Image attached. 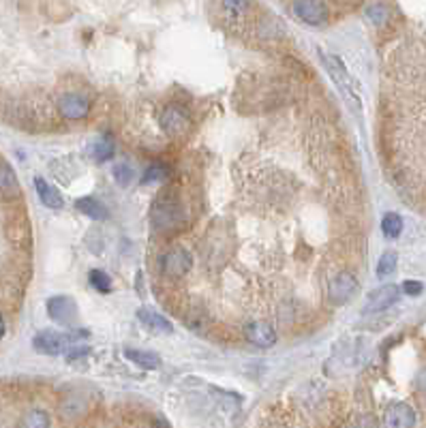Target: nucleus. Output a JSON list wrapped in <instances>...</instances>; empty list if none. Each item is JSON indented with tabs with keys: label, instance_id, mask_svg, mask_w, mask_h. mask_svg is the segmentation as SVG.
Segmentation results:
<instances>
[{
	"label": "nucleus",
	"instance_id": "1",
	"mask_svg": "<svg viewBox=\"0 0 426 428\" xmlns=\"http://www.w3.org/2000/svg\"><path fill=\"white\" fill-rule=\"evenodd\" d=\"M150 218H153L155 229H159V232H174V229L182 227L184 212H182L178 197L172 193H163L155 201V206L150 210Z\"/></svg>",
	"mask_w": 426,
	"mask_h": 428
},
{
	"label": "nucleus",
	"instance_id": "2",
	"mask_svg": "<svg viewBox=\"0 0 426 428\" xmlns=\"http://www.w3.org/2000/svg\"><path fill=\"white\" fill-rule=\"evenodd\" d=\"M322 60H324V67L326 71L330 73V78L337 82V86L341 88L343 95L349 99L351 107H356L360 111V92H358V82L349 76V71L345 67V63L339 58L337 54H326L322 52Z\"/></svg>",
	"mask_w": 426,
	"mask_h": 428
},
{
	"label": "nucleus",
	"instance_id": "3",
	"mask_svg": "<svg viewBox=\"0 0 426 428\" xmlns=\"http://www.w3.org/2000/svg\"><path fill=\"white\" fill-rule=\"evenodd\" d=\"M161 126H163V131L168 135H172V137L187 135L189 128H191L189 111L178 107V105H168L161 111Z\"/></svg>",
	"mask_w": 426,
	"mask_h": 428
},
{
	"label": "nucleus",
	"instance_id": "4",
	"mask_svg": "<svg viewBox=\"0 0 426 428\" xmlns=\"http://www.w3.org/2000/svg\"><path fill=\"white\" fill-rule=\"evenodd\" d=\"M161 268H163V272L168 274V276L180 278V276H184L187 272H191V268H193V259H191V255H189L187 249L174 247V249H170L168 253L163 255V259H161Z\"/></svg>",
	"mask_w": 426,
	"mask_h": 428
},
{
	"label": "nucleus",
	"instance_id": "5",
	"mask_svg": "<svg viewBox=\"0 0 426 428\" xmlns=\"http://www.w3.org/2000/svg\"><path fill=\"white\" fill-rule=\"evenodd\" d=\"M71 343V337L54 330H43L34 337L32 345L39 353H45V356H60V353L67 349V345Z\"/></svg>",
	"mask_w": 426,
	"mask_h": 428
},
{
	"label": "nucleus",
	"instance_id": "6",
	"mask_svg": "<svg viewBox=\"0 0 426 428\" xmlns=\"http://www.w3.org/2000/svg\"><path fill=\"white\" fill-rule=\"evenodd\" d=\"M328 293H330V302L332 304H337V306L347 304L351 297L358 293V281L349 272H343V274H339L335 281L330 283V291Z\"/></svg>",
	"mask_w": 426,
	"mask_h": 428
},
{
	"label": "nucleus",
	"instance_id": "7",
	"mask_svg": "<svg viewBox=\"0 0 426 428\" xmlns=\"http://www.w3.org/2000/svg\"><path fill=\"white\" fill-rule=\"evenodd\" d=\"M401 297V287L396 285H381L375 291H370L366 295V304H364V313H377L383 311L388 306H392Z\"/></svg>",
	"mask_w": 426,
	"mask_h": 428
},
{
	"label": "nucleus",
	"instance_id": "8",
	"mask_svg": "<svg viewBox=\"0 0 426 428\" xmlns=\"http://www.w3.org/2000/svg\"><path fill=\"white\" fill-rule=\"evenodd\" d=\"M291 11L300 22L311 24V26L324 24L326 17H328L326 5L324 3H311V0H304V3H291Z\"/></svg>",
	"mask_w": 426,
	"mask_h": 428
},
{
	"label": "nucleus",
	"instance_id": "9",
	"mask_svg": "<svg viewBox=\"0 0 426 428\" xmlns=\"http://www.w3.org/2000/svg\"><path fill=\"white\" fill-rule=\"evenodd\" d=\"M47 315L58 324H73L78 319V308L69 295H56L47 302Z\"/></svg>",
	"mask_w": 426,
	"mask_h": 428
},
{
	"label": "nucleus",
	"instance_id": "10",
	"mask_svg": "<svg viewBox=\"0 0 426 428\" xmlns=\"http://www.w3.org/2000/svg\"><path fill=\"white\" fill-rule=\"evenodd\" d=\"M60 107V114L69 120H80V118H86L88 111H90V101L82 95H76V92H69L65 95L58 103Z\"/></svg>",
	"mask_w": 426,
	"mask_h": 428
},
{
	"label": "nucleus",
	"instance_id": "11",
	"mask_svg": "<svg viewBox=\"0 0 426 428\" xmlns=\"http://www.w3.org/2000/svg\"><path fill=\"white\" fill-rule=\"evenodd\" d=\"M416 424V414L410 405L405 403H396L385 412L383 418V426L385 428H412Z\"/></svg>",
	"mask_w": 426,
	"mask_h": 428
},
{
	"label": "nucleus",
	"instance_id": "12",
	"mask_svg": "<svg viewBox=\"0 0 426 428\" xmlns=\"http://www.w3.org/2000/svg\"><path fill=\"white\" fill-rule=\"evenodd\" d=\"M245 337L251 345L262 347V349H268L276 343V332L268 324H262V322L247 324L245 326Z\"/></svg>",
	"mask_w": 426,
	"mask_h": 428
},
{
	"label": "nucleus",
	"instance_id": "13",
	"mask_svg": "<svg viewBox=\"0 0 426 428\" xmlns=\"http://www.w3.org/2000/svg\"><path fill=\"white\" fill-rule=\"evenodd\" d=\"M34 189H36V195H39L41 203L47 208H54V210H58L65 206V199H63V193L56 189V187H52L49 182H45L43 178H34Z\"/></svg>",
	"mask_w": 426,
	"mask_h": 428
},
{
	"label": "nucleus",
	"instance_id": "14",
	"mask_svg": "<svg viewBox=\"0 0 426 428\" xmlns=\"http://www.w3.org/2000/svg\"><path fill=\"white\" fill-rule=\"evenodd\" d=\"M0 197L5 199L20 197V182H17L15 172L7 163H0Z\"/></svg>",
	"mask_w": 426,
	"mask_h": 428
},
{
	"label": "nucleus",
	"instance_id": "15",
	"mask_svg": "<svg viewBox=\"0 0 426 428\" xmlns=\"http://www.w3.org/2000/svg\"><path fill=\"white\" fill-rule=\"evenodd\" d=\"M88 155L92 161H97V163H105L114 157V139L109 137V135H101L97 137L95 142H90L88 146Z\"/></svg>",
	"mask_w": 426,
	"mask_h": 428
},
{
	"label": "nucleus",
	"instance_id": "16",
	"mask_svg": "<svg viewBox=\"0 0 426 428\" xmlns=\"http://www.w3.org/2000/svg\"><path fill=\"white\" fill-rule=\"evenodd\" d=\"M137 319H139L146 328H150V330H155V332H159V334H172V332H174V326L170 324V319H165L163 315H159V313H155V311H146V308H142V311L137 313Z\"/></svg>",
	"mask_w": 426,
	"mask_h": 428
},
{
	"label": "nucleus",
	"instance_id": "17",
	"mask_svg": "<svg viewBox=\"0 0 426 428\" xmlns=\"http://www.w3.org/2000/svg\"><path fill=\"white\" fill-rule=\"evenodd\" d=\"M76 208H78L82 214L90 216L92 221H105V218L109 216V210L105 208V203H101V201L95 199V197H80V199L76 201Z\"/></svg>",
	"mask_w": 426,
	"mask_h": 428
},
{
	"label": "nucleus",
	"instance_id": "18",
	"mask_svg": "<svg viewBox=\"0 0 426 428\" xmlns=\"http://www.w3.org/2000/svg\"><path fill=\"white\" fill-rule=\"evenodd\" d=\"M126 360H131L133 364H137L144 370H155L161 366V358L155 351H144V349H126L124 351Z\"/></svg>",
	"mask_w": 426,
	"mask_h": 428
},
{
	"label": "nucleus",
	"instance_id": "19",
	"mask_svg": "<svg viewBox=\"0 0 426 428\" xmlns=\"http://www.w3.org/2000/svg\"><path fill=\"white\" fill-rule=\"evenodd\" d=\"M381 232L388 240H396L401 234H403V218L401 214L396 212H388L383 214V221H381Z\"/></svg>",
	"mask_w": 426,
	"mask_h": 428
},
{
	"label": "nucleus",
	"instance_id": "20",
	"mask_svg": "<svg viewBox=\"0 0 426 428\" xmlns=\"http://www.w3.org/2000/svg\"><path fill=\"white\" fill-rule=\"evenodd\" d=\"M20 428H49V416L41 409H32L22 418Z\"/></svg>",
	"mask_w": 426,
	"mask_h": 428
},
{
	"label": "nucleus",
	"instance_id": "21",
	"mask_svg": "<svg viewBox=\"0 0 426 428\" xmlns=\"http://www.w3.org/2000/svg\"><path fill=\"white\" fill-rule=\"evenodd\" d=\"M396 262H399L396 253H394V251H385V253L379 257V262H377V276H379V278H385V276L394 274Z\"/></svg>",
	"mask_w": 426,
	"mask_h": 428
},
{
	"label": "nucleus",
	"instance_id": "22",
	"mask_svg": "<svg viewBox=\"0 0 426 428\" xmlns=\"http://www.w3.org/2000/svg\"><path fill=\"white\" fill-rule=\"evenodd\" d=\"M112 176L120 187H126V184H131V180H133V170H131V165L128 163L120 161L112 167Z\"/></svg>",
	"mask_w": 426,
	"mask_h": 428
},
{
	"label": "nucleus",
	"instance_id": "23",
	"mask_svg": "<svg viewBox=\"0 0 426 428\" xmlns=\"http://www.w3.org/2000/svg\"><path fill=\"white\" fill-rule=\"evenodd\" d=\"M90 285L101 293L112 291V278H109L103 270H92L90 272Z\"/></svg>",
	"mask_w": 426,
	"mask_h": 428
},
{
	"label": "nucleus",
	"instance_id": "24",
	"mask_svg": "<svg viewBox=\"0 0 426 428\" xmlns=\"http://www.w3.org/2000/svg\"><path fill=\"white\" fill-rule=\"evenodd\" d=\"M165 176H168V167H165L163 163H153V165H148V170H146L142 182H159Z\"/></svg>",
	"mask_w": 426,
	"mask_h": 428
},
{
	"label": "nucleus",
	"instance_id": "25",
	"mask_svg": "<svg viewBox=\"0 0 426 428\" xmlns=\"http://www.w3.org/2000/svg\"><path fill=\"white\" fill-rule=\"evenodd\" d=\"M366 17L375 26H381L388 20V9H385V5H377V3L375 5H368L366 7Z\"/></svg>",
	"mask_w": 426,
	"mask_h": 428
},
{
	"label": "nucleus",
	"instance_id": "26",
	"mask_svg": "<svg viewBox=\"0 0 426 428\" xmlns=\"http://www.w3.org/2000/svg\"><path fill=\"white\" fill-rule=\"evenodd\" d=\"M422 289H424V285L420 281H405L401 285V291H405L407 295H420Z\"/></svg>",
	"mask_w": 426,
	"mask_h": 428
},
{
	"label": "nucleus",
	"instance_id": "27",
	"mask_svg": "<svg viewBox=\"0 0 426 428\" xmlns=\"http://www.w3.org/2000/svg\"><path fill=\"white\" fill-rule=\"evenodd\" d=\"M225 9H232V11H243V9H249L247 3H225L223 5Z\"/></svg>",
	"mask_w": 426,
	"mask_h": 428
},
{
	"label": "nucleus",
	"instance_id": "28",
	"mask_svg": "<svg viewBox=\"0 0 426 428\" xmlns=\"http://www.w3.org/2000/svg\"><path fill=\"white\" fill-rule=\"evenodd\" d=\"M360 428H375V422L373 420H370V418H364L362 420V426Z\"/></svg>",
	"mask_w": 426,
	"mask_h": 428
},
{
	"label": "nucleus",
	"instance_id": "29",
	"mask_svg": "<svg viewBox=\"0 0 426 428\" xmlns=\"http://www.w3.org/2000/svg\"><path fill=\"white\" fill-rule=\"evenodd\" d=\"M5 330H7V328H5V317H3V315H0V339L5 337Z\"/></svg>",
	"mask_w": 426,
	"mask_h": 428
},
{
	"label": "nucleus",
	"instance_id": "30",
	"mask_svg": "<svg viewBox=\"0 0 426 428\" xmlns=\"http://www.w3.org/2000/svg\"><path fill=\"white\" fill-rule=\"evenodd\" d=\"M157 428H170V426H168V424H159Z\"/></svg>",
	"mask_w": 426,
	"mask_h": 428
}]
</instances>
